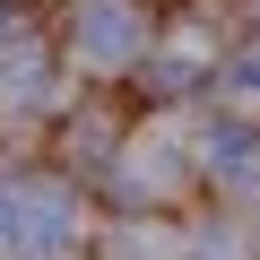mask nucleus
<instances>
[{
	"label": "nucleus",
	"instance_id": "nucleus-1",
	"mask_svg": "<svg viewBox=\"0 0 260 260\" xmlns=\"http://www.w3.org/2000/svg\"><path fill=\"white\" fill-rule=\"evenodd\" d=\"M0 243H18V251H61V243H70V200L44 191V182L0 191Z\"/></svg>",
	"mask_w": 260,
	"mask_h": 260
},
{
	"label": "nucleus",
	"instance_id": "nucleus-2",
	"mask_svg": "<svg viewBox=\"0 0 260 260\" xmlns=\"http://www.w3.org/2000/svg\"><path fill=\"white\" fill-rule=\"evenodd\" d=\"M78 52L87 61H130L139 52V18H130L121 0H87L78 9Z\"/></svg>",
	"mask_w": 260,
	"mask_h": 260
}]
</instances>
